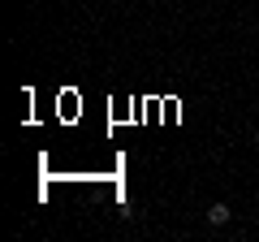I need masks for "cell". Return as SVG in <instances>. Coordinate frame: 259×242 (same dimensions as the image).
<instances>
[{"label":"cell","instance_id":"1","mask_svg":"<svg viewBox=\"0 0 259 242\" xmlns=\"http://www.w3.org/2000/svg\"><path fill=\"white\" fill-rule=\"evenodd\" d=\"M207 225H229V204H212L207 208Z\"/></svg>","mask_w":259,"mask_h":242},{"label":"cell","instance_id":"2","mask_svg":"<svg viewBox=\"0 0 259 242\" xmlns=\"http://www.w3.org/2000/svg\"><path fill=\"white\" fill-rule=\"evenodd\" d=\"M255 147H259V130H255Z\"/></svg>","mask_w":259,"mask_h":242}]
</instances>
